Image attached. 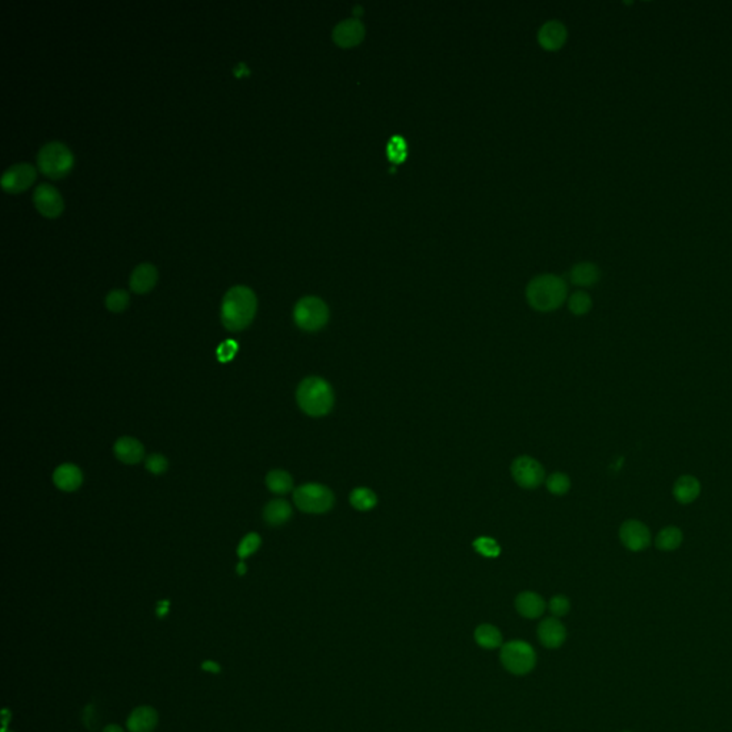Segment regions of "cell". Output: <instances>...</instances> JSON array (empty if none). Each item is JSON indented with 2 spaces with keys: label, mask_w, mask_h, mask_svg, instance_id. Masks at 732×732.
I'll return each mask as SVG.
<instances>
[{
  "label": "cell",
  "mask_w": 732,
  "mask_h": 732,
  "mask_svg": "<svg viewBox=\"0 0 732 732\" xmlns=\"http://www.w3.org/2000/svg\"><path fill=\"white\" fill-rule=\"evenodd\" d=\"M34 202L39 212L46 218H58L64 209L60 192L51 184H40L36 186Z\"/></svg>",
  "instance_id": "10"
},
{
  "label": "cell",
  "mask_w": 732,
  "mask_h": 732,
  "mask_svg": "<svg viewBox=\"0 0 732 732\" xmlns=\"http://www.w3.org/2000/svg\"><path fill=\"white\" fill-rule=\"evenodd\" d=\"M238 566H239V568H238V571H239V574H243V572H245V565H243V564H239Z\"/></svg>",
  "instance_id": "35"
},
{
  "label": "cell",
  "mask_w": 732,
  "mask_h": 732,
  "mask_svg": "<svg viewBox=\"0 0 732 732\" xmlns=\"http://www.w3.org/2000/svg\"><path fill=\"white\" fill-rule=\"evenodd\" d=\"M571 282L578 286H592L601 278L599 268L592 262L577 264L569 272Z\"/></svg>",
  "instance_id": "21"
},
{
  "label": "cell",
  "mask_w": 732,
  "mask_h": 732,
  "mask_svg": "<svg viewBox=\"0 0 732 732\" xmlns=\"http://www.w3.org/2000/svg\"><path fill=\"white\" fill-rule=\"evenodd\" d=\"M620 538L622 544L633 552L644 551L651 544V532L648 527L637 519L625 520L620 529Z\"/></svg>",
  "instance_id": "11"
},
{
  "label": "cell",
  "mask_w": 732,
  "mask_h": 732,
  "mask_svg": "<svg viewBox=\"0 0 732 732\" xmlns=\"http://www.w3.org/2000/svg\"><path fill=\"white\" fill-rule=\"evenodd\" d=\"M264 516L269 525L278 527L288 522L292 516V508L285 499H273L265 507Z\"/></svg>",
  "instance_id": "22"
},
{
  "label": "cell",
  "mask_w": 732,
  "mask_h": 732,
  "mask_svg": "<svg viewBox=\"0 0 732 732\" xmlns=\"http://www.w3.org/2000/svg\"><path fill=\"white\" fill-rule=\"evenodd\" d=\"M475 641L485 649H495L502 645V633L491 624H482L475 629Z\"/></svg>",
  "instance_id": "23"
},
{
  "label": "cell",
  "mask_w": 732,
  "mask_h": 732,
  "mask_svg": "<svg viewBox=\"0 0 732 732\" xmlns=\"http://www.w3.org/2000/svg\"><path fill=\"white\" fill-rule=\"evenodd\" d=\"M511 474L515 482L525 488V490H535L545 479V470L542 465L531 458V457H519L512 462Z\"/></svg>",
  "instance_id": "8"
},
{
  "label": "cell",
  "mask_w": 732,
  "mask_h": 732,
  "mask_svg": "<svg viewBox=\"0 0 732 732\" xmlns=\"http://www.w3.org/2000/svg\"><path fill=\"white\" fill-rule=\"evenodd\" d=\"M474 548L478 554L486 558H496L501 554L499 544L494 538H490V536H481V538L475 540Z\"/></svg>",
  "instance_id": "29"
},
{
  "label": "cell",
  "mask_w": 732,
  "mask_h": 732,
  "mask_svg": "<svg viewBox=\"0 0 732 732\" xmlns=\"http://www.w3.org/2000/svg\"><path fill=\"white\" fill-rule=\"evenodd\" d=\"M156 281H157L156 266L144 262V264L138 265L134 269L129 279V286L135 292V294H146V292L153 289V286L156 285Z\"/></svg>",
  "instance_id": "13"
},
{
  "label": "cell",
  "mask_w": 732,
  "mask_h": 732,
  "mask_svg": "<svg viewBox=\"0 0 732 732\" xmlns=\"http://www.w3.org/2000/svg\"><path fill=\"white\" fill-rule=\"evenodd\" d=\"M53 482L59 490L64 492H73L79 490L84 482L82 470L73 464H62L55 469Z\"/></svg>",
  "instance_id": "15"
},
{
  "label": "cell",
  "mask_w": 732,
  "mask_h": 732,
  "mask_svg": "<svg viewBox=\"0 0 732 732\" xmlns=\"http://www.w3.org/2000/svg\"><path fill=\"white\" fill-rule=\"evenodd\" d=\"M36 169L31 164H14L8 168L2 176V188L10 193H19L35 182Z\"/></svg>",
  "instance_id": "9"
},
{
  "label": "cell",
  "mask_w": 732,
  "mask_h": 732,
  "mask_svg": "<svg viewBox=\"0 0 732 732\" xmlns=\"http://www.w3.org/2000/svg\"><path fill=\"white\" fill-rule=\"evenodd\" d=\"M566 36V27L559 21H549L544 23L538 31V40L548 51L559 49L565 43Z\"/></svg>",
  "instance_id": "17"
},
{
  "label": "cell",
  "mask_w": 732,
  "mask_h": 732,
  "mask_svg": "<svg viewBox=\"0 0 732 732\" xmlns=\"http://www.w3.org/2000/svg\"><path fill=\"white\" fill-rule=\"evenodd\" d=\"M538 637L546 648H558L566 640V629L557 618H546L538 627Z\"/></svg>",
  "instance_id": "16"
},
{
  "label": "cell",
  "mask_w": 732,
  "mask_h": 732,
  "mask_svg": "<svg viewBox=\"0 0 732 732\" xmlns=\"http://www.w3.org/2000/svg\"><path fill=\"white\" fill-rule=\"evenodd\" d=\"M294 501L302 512L325 514L333 507L335 496L328 486L320 483H305L295 490Z\"/></svg>",
  "instance_id": "5"
},
{
  "label": "cell",
  "mask_w": 732,
  "mask_h": 732,
  "mask_svg": "<svg viewBox=\"0 0 732 732\" xmlns=\"http://www.w3.org/2000/svg\"><path fill=\"white\" fill-rule=\"evenodd\" d=\"M569 608H571V604H569V599L564 595L552 596L549 601V611L555 616L566 615L569 612Z\"/></svg>",
  "instance_id": "33"
},
{
  "label": "cell",
  "mask_w": 732,
  "mask_h": 732,
  "mask_svg": "<svg viewBox=\"0 0 732 732\" xmlns=\"http://www.w3.org/2000/svg\"><path fill=\"white\" fill-rule=\"evenodd\" d=\"M566 283L557 275H540L533 278L527 288L529 305L541 312L558 309L566 299Z\"/></svg>",
  "instance_id": "3"
},
{
  "label": "cell",
  "mask_w": 732,
  "mask_h": 732,
  "mask_svg": "<svg viewBox=\"0 0 732 732\" xmlns=\"http://www.w3.org/2000/svg\"><path fill=\"white\" fill-rule=\"evenodd\" d=\"M501 662L514 675H525L533 670L536 655L533 648L525 641H509L501 649Z\"/></svg>",
  "instance_id": "7"
},
{
  "label": "cell",
  "mask_w": 732,
  "mask_h": 732,
  "mask_svg": "<svg viewBox=\"0 0 732 732\" xmlns=\"http://www.w3.org/2000/svg\"><path fill=\"white\" fill-rule=\"evenodd\" d=\"M113 452H115V457L126 465L139 464L144 457L143 445L138 439L130 436L119 438L115 446H113Z\"/></svg>",
  "instance_id": "14"
},
{
  "label": "cell",
  "mask_w": 732,
  "mask_h": 732,
  "mask_svg": "<svg viewBox=\"0 0 732 732\" xmlns=\"http://www.w3.org/2000/svg\"><path fill=\"white\" fill-rule=\"evenodd\" d=\"M701 494V483L692 475H682L674 485V496L679 503H691Z\"/></svg>",
  "instance_id": "20"
},
{
  "label": "cell",
  "mask_w": 732,
  "mask_h": 732,
  "mask_svg": "<svg viewBox=\"0 0 732 732\" xmlns=\"http://www.w3.org/2000/svg\"><path fill=\"white\" fill-rule=\"evenodd\" d=\"M515 607H516V611L524 618H528V620H535V618H540L544 614L546 605H545L544 598L540 594L525 591V592H520L516 596Z\"/></svg>",
  "instance_id": "18"
},
{
  "label": "cell",
  "mask_w": 732,
  "mask_h": 732,
  "mask_svg": "<svg viewBox=\"0 0 732 732\" xmlns=\"http://www.w3.org/2000/svg\"><path fill=\"white\" fill-rule=\"evenodd\" d=\"M569 311L575 315H585L591 311L592 307V299L591 296L583 290H578L568 301Z\"/></svg>",
  "instance_id": "27"
},
{
  "label": "cell",
  "mask_w": 732,
  "mask_h": 732,
  "mask_svg": "<svg viewBox=\"0 0 732 732\" xmlns=\"http://www.w3.org/2000/svg\"><path fill=\"white\" fill-rule=\"evenodd\" d=\"M266 485L272 492L283 495L292 491V488H294V479H292V477L286 472V470L275 469V470H270V472L266 475Z\"/></svg>",
  "instance_id": "25"
},
{
  "label": "cell",
  "mask_w": 732,
  "mask_h": 732,
  "mask_svg": "<svg viewBox=\"0 0 732 732\" xmlns=\"http://www.w3.org/2000/svg\"><path fill=\"white\" fill-rule=\"evenodd\" d=\"M256 307V295L251 288L245 285H236L231 288L226 292L222 301L220 318L223 327L231 332L245 329L253 320Z\"/></svg>",
  "instance_id": "1"
},
{
  "label": "cell",
  "mask_w": 732,
  "mask_h": 732,
  "mask_svg": "<svg viewBox=\"0 0 732 732\" xmlns=\"http://www.w3.org/2000/svg\"><path fill=\"white\" fill-rule=\"evenodd\" d=\"M333 40L342 47H352L356 46L365 38V26L361 21L355 18L345 19L339 22L332 31Z\"/></svg>",
  "instance_id": "12"
},
{
  "label": "cell",
  "mask_w": 732,
  "mask_h": 732,
  "mask_svg": "<svg viewBox=\"0 0 732 732\" xmlns=\"http://www.w3.org/2000/svg\"><path fill=\"white\" fill-rule=\"evenodd\" d=\"M260 542H262V540H260V536L255 532H251L248 533L245 538H243L238 546V557L239 558H247L252 554H255V552L257 551V548L260 546Z\"/></svg>",
  "instance_id": "31"
},
{
  "label": "cell",
  "mask_w": 732,
  "mask_h": 732,
  "mask_svg": "<svg viewBox=\"0 0 732 732\" xmlns=\"http://www.w3.org/2000/svg\"><path fill=\"white\" fill-rule=\"evenodd\" d=\"M105 303L110 312H123L129 305V294L125 289H113L106 295Z\"/></svg>",
  "instance_id": "28"
},
{
  "label": "cell",
  "mask_w": 732,
  "mask_h": 732,
  "mask_svg": "<svg viewBox=\"0 0 732 732\" xmlns=\"http://www.w3.org/2000/svg\"><path fill=\"white\" fill-rule=\"evenodd\" d=\"M36 162L40 172L49 177L59 179L71 172L75 164V156L63 142L52 140L39 149Z\"/></svg>",
  "instance_id": "4"
},
{
  "label": "cell",
  "mask_w": 732,
  "mask_h": 732,
  "mask_svg": "<svg viewBox=\"0 0 732 732\" xmlns=\"http://www.w3.org/2000/svg\"><path fill=\"white\" fill-rule=\"evenodd\" d=\"M294 319L298 327L307 332L322 329L329 319V309L318 296H305L298 301L294 309Z\"/></svg>",
  "instance_id": "6"
},
{
  "label": "cell",
  "mask_w": 732,
  "mask_h": 732,
  "mask_svg": "<svg viewBox=\"0 0 732 732\" xmlns=\"http://www.w3.org/2000/svg\"><path fill=\"white\" fill-rule=\"evenodd\" d=\"M546 488L551 494L554 495H564L571 488V481H569L568 475L562 472H554L546 478Z\"/></svg>",
  "instance_id": "30"
},
{
  "label": "cell",
  "mask_w": 732,
  "mask_h": 732,
  "mask_svg": "<svg viewBox=\"0 0 732 732\" xmlns=\"http://www.w3.org/2000/svg\"><path fill=\"white\" fill-rule=\"evenodd\" d=\"M103 732H125V731H123V728H121L119 725L110 724V725H108V727L103 729Z\"/></svg>",
  "instance_id": "34"
},
{
  "label": "cell",
  "mask_w": 732,
  "mask_h": 732,
  "mask_svg": "<svg viewBox=\"0 0 732 732\" xmlns=\"http://www.w3.org/2000/svg\"><path fill=\"white\" fill-rule=\"evenodd\" d=\"M299 408L309 416L328 415L335 403V394L331 383L319 377L303 379L296 390Z\"/></svg>",
  "instance_id": "2"
},
{
  "label": "cell",
  "mask_w": 732,
  "mask_h": 732,
  "mask_svg": "<svg viewBox=\"0 0 732 732\" xmlns=\"http://www.w3.org/2000/svg\"><path fill=\"white\" fill-rule=\"evenodd\" d=\"M682 540H684V536H682V532L679 528L666 527L661 529L659 533L657 535L655 545L661 551H675L677 548L681 546Z\"/></svg>",
  "instance_id": "26"
},
{
  "label": "cell",
  "mask_w": 732,
  "mask_h": 732,
  "mask_svg": "<svg viewBox=\"0 0 732 732\" xmlns=\"http://www.w3.org/2000/svg\"><path fill=\"white\" fill-rule=\"evenodd\" d=\"M144 466H146V469L149 470V472H152L155 475H160V474L166 472L169 464H168V459L164 457V455L152 453V455H149L148 458H146Z\"/></svg>",
  "instance_id": "32"
},
{
  "label": "cell",
  "mask_w": 732,
  "mask_h": 732,
  "mask_svg": "<svg viewBox=\"0 0 732 732\" xmlns=\"http://www.w3.org/2000/svg\"><path fill=\"white\" fill-rule=\"evenodd\" d=\"M349 502L356 511L366 512L377 507L378 498H377V494L372 490H369V488L361 486V488H355V490L351 492Z\"/></svg>",
  "instance_id": "24"
},
{
  "label": "cell",
  "mask_w": 732,
  "mask_h": 732,
  "mask_svg": "<svg viewBox=\"0 0 732 732\" xmlns=\"http://www.w3.org/2000/svg\"><path fill=\"white\" fill-rule=\"evenodd\" d=\"M157 725V712L152 707H138L127 718L130 732H152Z\"/></svg>",
  "instance_id": "19"
}]
</instances>
